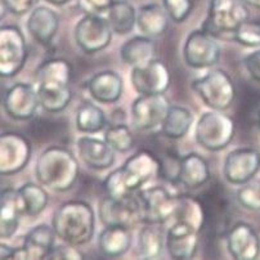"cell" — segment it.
I'll use <instances>...</instances> for the list:
<instances>
[{
  "mask_svg": "<svg viewBox=\"0 0 260 260\" xmlns=\"http://www.w3.org/2000/svg\"><path fill=\"white\" fill-rule=\"evenodd\" d=\"M47 2H49L53 6H63V4L69 3L70 0H47Z\"/></svg>",
  "mask_w": 260,
  "mask_h": 260,
  "instance_id": "cell-46",
  "label": "cell"
},
{
  "mask_svg": "<svg viewBox=\"0 0 260 260\" xmlns=\"http://www.w3.org/2000/svg\"><path fill=\"white\" fill-rule=\"evenodd\" d=\"M31 146L25 137L4 133L0 139V172L3 175L16 174L27 165Z\"/></svg>",
  "mask_w": 260,
  "mask_h": 260,
  "instance_id": "cell-16",
  "label": "cell"
},
{
  "mask_svg": "<svg viewBox=\"0 0 260 260\" xmlns=\"http://www.w3.org/2000/svg\"><path fill=\"white\" fill-rule=\"evenodd\" d=\"M260 169V153L254 148H238L227 156L224 175L232 184H245L256 175Z\"/></svg>",
  "mask_w": 260,
  "mask_h": 260,
  "instance_id": "cell-17",
  "label": "cell"
},
{
  "mask_svg": "<svg viewBox=\"0 0 260 260\" xmlns=\"http://www.w3.org/2000/svg\"><path fill=\"white\" fill-rule=\"evenodd\" d=\"M199 231L191 225L174 221L166 235V250L173 259H191L199 246Z\"/></svg>",
  "mask_w": 260,
  "mask_h": 260,
  "instance_id": "cell-20",
  "label": "cell"
},
{
  "mask_svg": "<svg viewBox=\"0 0 260 260\" xmlns=\"http://www.w3.org/2000/svg\"><path fill=\"white\" fill-rule=\"evenodd\" d=\"M158 158L160 169H158V177L173 184H179V173L180 165H182V157L175 151H166L161 157Z\"/></svg>",
  "mask_w": 260,
  "mask_h": 260,
  "instance_id": "cell-37",
  "label": "cell"
},
{
  "mask_svg": "<svg viewBox=\"0 0 260 260\" xmlns=\"http://www.w3.org/2000/svg\"><path fill=\"white\" fill-rule=\"evenodd\" d=\"M132 84L139 94H161L170 86L172 75L165 63L160 59H152L141 66L133 67Z\"/></svg>",
  "mask_w": 260,
  "mask_h": 260,
  "instance_id": "cell-14",
  "label": "cell"
},
{
  "mask_svg": "<svg viewBox=\"0 0 260 260\" xmlns=\"http://www.w3.org/2000/svg\"><path fill=\"white\" fill-rule=\"evenodd\" d=\"M120 55L124 63L129 66H141L155 59L156 44L148 36H134L122 44Z\"/></svg>",
  "mask_w": 260,
  "mask_h": 260,
  "instance_id": "cell-30",
  "label": "cell"
},
{
  "mask_svg": "<svg viewBox=\"0 0 260 260\" xmlns=\"http://www.w3.org/2000/svg\"><path fill=\"white\" fill-rule=\"evenodd\" d=\"M245 67H246L249 75L255 81L260 83V49L250 53L245 57Z\"/></svg>",
  "mask_w": 260,
  "mask_h": 260,
  "instance_id": "cell-43",
  "label": "cell"
},
{
  "mask_svg": "<svg viewBox=\"0 0 260 260\" xmlns=\"http://www.w3.org/2000/svg\"><path fill=\"white\" fill-rule=\"evenodd\" d=\"M247 6L255 7V8H260V0H245Z\"/></svg>",
  "mask_w": 260,
  "mask_h": 260,
  "instance_id": "cell-47",
  "label": "cell"
},
{
  "mask_svg": "<svg viewBox=\"0 0 260 260\" xmlns=\"http://www.w3.org/2000/svg\"><path fill=\"white\" fill-rule=\"evenodd\" d=\"M193 122V116L185 107L172 106L161 124V132L169 139H179L188 133L189 127Z\"/></svg>",
  "mask_w": 260,
  "mask_h": 260,
  "instance_id": "cell-31",
  "label": "cell"
},
{
  "mask_svg": "<svg viewBox=\"0 0 260 260\" xmlns=\"http://www.w3.org/2000/svg\"><path fill=\"white\" fill-rule=\"evenodd\" d=\"M170 107L172 106L165 93L141 94L132 106L134 127L138 130H150L161 125Z\"/></svg>",
  "mask_w": 260,
  "mask_h": 260,
  "instance_id": "cell-15",
  "label": "cell"
},
{
  "mask_svg": "<svg viewBox=\"0 0 260 260\" xmlns=\"http://www.w3.org/2000/svg\"><path fill=\"white\" fill-rule=\"evenodd\" d=\"M232 117L219 112H205L196 125V141L210 151L224 150L235 137Z\"/></svg>",
  "mask_w": 260,
  "mask_h": 260,
  "instance_id": "cell-7",
  "label": "cell"
},
{
  "mask_svg": "<svg viewBox=\"0 0 260 260\" xmlns=\"http://www.w3.org/2000/svg\"><path fill=\"white\" fill-rule=\"evenodd\" d=\"M27 50L25 36L16 26L0 30V71L4 78H12L25 66Z\"/></svg>",
  "mask_w": 260,
  "mask_h": 260,
  "instance_id": "cell-10",
  "label": "cell"
},
{
  "mask_svg": "<svg viewBox=\"0 0 260 260\" xmlns=\"http://www.w3.org/2000/svg\"><path fill=\"white\" fill-rule=\"evenodd\" d=\"M233 42L249 48L260 47V22L257 21H245L233 36Z\"/></svg>",
  "mask_w": 260,
  "mask_h": 260,
  "instance_id": "cell-39",
  "label": "cell"
},
{
  "mask_svg": "<svg viewBox=\"0 0 260 260\" xmlns=\"http://www.w3.org/2000/svg\"><path fill=\"white\" fill-rule=\"evenodd\" d=\"M105 141L117 152H127L134 146V137L125 122L107 125L105 130Z\"/></svg>",
  "mask_w": 260,
  "mask_h": 260,
  "instance_id": "cell-36",
  "label": "cell"
},
{
  "mask_svg": "<svg viewBox=\"0 0 260 260\" xmlns=\"http://www.w3.org/2000/svg\"><path fill=\"white\" fill-rule=\"evenodd\" d=\"M23 210L28 216L39 215L48 204V193L45 189L35 183H26L18 189Z\"/></svg>",
  "mask_w": 260,
  "mask_h": 260,
  "instance_id": "cell-34",
  "label": "cell"
},
{
  "mask_svg": "<svg viewBox=\"0 0 260 260\" xmlns=\"http://www.w3.org/2000/svg\"><path fill=\"white\" fill-rule=\"evenodd\" d=\"M185 63L192 69H208L218 63L220 47L218 39L204 28L192 31L183 48Z\"/></svg>",
  "mask_w": 260,
  "mask_h": 260,
  "instance_id": "cell-12",
  "label": "cell"
},
{
  "mask_svg": "<svg viewBox=\"0 0 260 260\" xmlns=\"http://www.w3.org/2000/svg\"><path fill=\"white\" fill-rule=\"evenodd\" d=\"M250 13L245 0H211L209 16L202 28L216 39L233 40L235 32Z\"/></svg>",
  "mask_w": 260,
  "mask_h": 260,
  "instance_id": "cell-5",
  "label": "cell"
},
{
  "mask_svg": "<svg viewBox=\"0 0 260 260\" xmlns=\"http://www.w3.org/2000/svg\"><path fill=\"white\" fill-rule=\"evenodd\" d=\"M36 177L43 185L53 191H69L79 177V164L63 147H49L38 158Z\"/></svg>",
  "mask_w": 260,
  "mask_h": 260,
  "instance_id": "cell-4",
  "label": "cell"
},
{
  "mask_svg": "<svg viewBox=\"0 0 260 260\" xmlns=\"http://www.w3.org/2000/svg\"><path fill=\"white\" fill-rule=\"evenodd\" d=\"M164 249L162 235L151 224H146L138 235V254L143 259H155L160 256Z\"/></svg>",
  "mask_w": 260,
  "mask_h": 260,
  "instance_id": "cell-35",
  "label": "cell"
},
{
  "mask_svg": "<svg viewBox=\"0 0 260 260\" xmlns=\"http://www.w3.org/2000/svg\"><path fill=\"white\" fill-rule=\"evenodd\" d=\"M160 162L157 156L147 150H141L130 156L124 165L111 173L103 183L107 196L125 197L133 194L155 175H158Z\"/></svg>",
  "mask_w": 260,
  "mask_h": 260,
  "instance_id": "cell-1",
  "label": "cell"
},
{
  "mask_svg": "<svg viewBox=\"0 0 260 260\" xmlns=\"http://www.w3.org/2000/svg\"><path fill=\"white\" fill-rule=\"evenodd\" d=\"M54 228L47 224L36 225L25 236L23 254L25 259H45L54 249L55 240Z\"/></svg>",
  "mask_w": 260,
  "mask_h": 260,
  "instance_id": "cell-24",
  "label": "cell"
},
{
  "mask_svg": "<svg viewBox=\"0 0 260 260\" xmlns=\"http://www.w3.org/2000/svg\"><path fill=\"white\" fill-rule=\"evenodd\" d=\"M58 16L47 7L32 9L27 21V28L31 36L40 44H49L58 30Z\"/></svg>",
  "mask_w": 260,
  "mask_h": 260,
  "instance_id": "cell-23",
  "label": "cell"
},
{
  "mask_svg": "<svg viewBox=\"0 0 260 260\" xmlns=\"http://www.w3.org/2000/svg\"><path fill=\"white\" fill-rule=\"evenodd\" d=\"M210 179V170L206 160L197 153L182 157L179 173V184L184 185L185 188L193 189L206 184Z\"/></svg>",
  "mask_w": 260,
  "mask_h": 260,
  "instance_id": "cell-26",
  "label": "cell"
},
{
  "mask_svg": "<svg viewBox=\"0 0 260 260\" xmlns=\"http://www.w3.org/2000/svg\"><path fill=\"white\" fill-rule=\"evenodd\" d=\"M84 255L74 247V245H64V246H58L52 250L49 254V259H83Z\"/></svg>",
  "mask_w": 260,
  "mask_h": 260,
  "instance_id": "cell-42",
  "label": "cell"
},
{
  "mask_svg": "<svg viewBox=\"0 0 260 260\" xmlns=\"http://www.w3.org/2000/svg\"><path fill=\"white\" fill-rule=\"evenodd\" d=\"M86 86L91 97L101 103H115L122 94V79L114 71L97 72Z\"/></svg>",
  "mask_w": 260,
  "mask_h": 260,
  "instance_id": "cell-22",
  "label": "cell"
},
{
  "mask_svg": "<svg viewBox=\"0 0 260 260\" xmlns=\"http://www.w3.org/2000/svg\"><path fill=\"white\" fill-rule=\"evenodd\" d=\"M200 201L205 210L206 224L216 235H225L230 228V218L232 215V204L230 194L220 183H214L202 193Z\"/></svg>",
  "mask_w": 260,
  "mask_h": 260,
  "instance_id": "cell-9",
  "label": "cell"
},
{
  "mask_svg": "<svg viewBox=\"0 0 260 260\" xmlns=\"http://www.w3.org/2000/svg\"><path fill=\"white\" fill-rule=\"evenodd\" d=\"M100 250L105 256H121L129 250L132 245V233L130 228L120 225H108L101 232Z\"/></svg>",
  "mask_w": 260,
  "mask_h": 260,
  "instance_id": "cell-29",
  "label": "cell"
},
{
  "mask_svg": "<svg viewBox=\"0 0 260 260\" xmlns=\"http://www.w3.org/2000/svg\"><path fill=\"white\" fill-rule=\"evenodd\" d=\"M4 110L16 120L32 119L40 105L38 91L31 84L16 83L6 91L3 100Z\"/></svg>",
  "mask_w": 260,
  "mask_h": 260,
  "instance_id": "cell-18",
  "label": "cell"
},
{
  "mask_svg": "<svg viewBox=\"0 0 260 260\" xmlns=\"http://www.w3.org/2000/svg\"><path fill=\"white\" fill-rule=\"evenodd\" d=\"M240 205L252 211L260 210V180H249L245 184H241L240 189L236 193Z\"/></svg>",
  "mask_w": 260,
  "mask_h": 260,
  "instance_id": "cell-38",
  "label": "cell"
},
{
  "mask_svg": "<svg viewBox=\"0 0 260 260\" xmlns=\"http://www.w3.org/2000/svg\"><path fill=\"white\" fill-rule=\"evenodd\" d=\"M192 88L208 107L216 111L227 110L236 98L235 84L223 70H215L196 79Z\"/></svg>",
  "mask_w": 260,
  "mask_h": 260,
  "instance_id": "cell-6",
  "label": "cell"
},
{
  "mask_svg": "<svg viewBox=\"0 0 260 260\" xmlns=\"http://www.w3.org/2000/svg\"><path fill=\"white\" fill-rule=\"evenodd\" d=\"M227 246L235 259L254 260L260 254V237L246 223H238L227 233Z\"/></svg>",
  "mask_w": 260,
  "mask_h": 260,
  "instance_id": "cell-19",
  "label": "cell"
},
{
  "mask_svg": "<svg viewBox=\"0 0 260 260\" xmlns=\"http://www.w3.org/2000/svg\"><path fill=\"white\" fill-rule=\"evenodd\" d=\"M52 227L55 235L66 244L74 246L88 244L95 230L93 209L84 201L62 204L53 215Z\"/></svg>",
  "mask_w": 260,
  "mask_h": 260,
  "instance_id": "cell-3",
  "label": "cell"
},
{
  "mask_svg": "<svg viewBox=\"0 0 260 260\" xmlns=\"http://www.w3.org/2000/svg\"><path fill=\"white\" fill-rule=\"evenodd\" d=\"M101 221L106 227L108 225H120V227H134L141 221L139 206L136 194L125 197H111L106 194L100 202L98 208Z\"/></svg>",
  "mask_w": 260,
  "mask_h": 260,
  "instance_id": "cell-13",
  "label": "cell"
},
{
  "mask_svg": "<svg viewBox=\"0 0 260 260\" xmlns=\"http://www.w3.org/2000/svg\"><path fill=\"white\" fill-rule=\"evenodd\" d=\"M72 66L64 59H50L36 71L39 103L48 112H61L72 100Z\"/></svg>",
  "mask_w": 260,
  "mask_h": 260,
  "instance_id": "cell-2",
  "label": "cell"
},
{
  "mask_svg": "<svg viewBox=\"0 0 260 260\" xmlns=\"http://www.w3.org/2000/svg\"><path fill=\"white\" fill-rule=\"evenodd\" d=\"M107 21L111 28L117 35H126L137 23L136 9L126 0L116 3L107 11Z\"/></svg>",
  "mask_w": 260,
  "mask_h": 260,
  "instance_id": "cell-32",
  "label": "cell"
},
{
  "mask_svg": "<svg viewBox=\"0 0 260 260\" xmlns=\"http://www.w3.org/2000/svg\"><path fill=\"white\" fill-rule=\"evenodd\" d=\"M76 127L81 133H98L108 125L105 112L91 103H84L76 112Z\"/></svg>",
  "mask_w": 260,
  "mask_h": 260,
  "instance_id": "cell-33",
  "label": "cell"
},
{
  "mask_svg": "<svg viewBox=\"0 0 260 260\" xmlns=\"http://www.w3.org/2000/svg\"><path fill=\"white\" fill-rule=\"evenodd\" d=\"M23 214H25V210H23L18 191L13 188L3 189L2 192V220H0L2 238H11L16 233L20 224V218Z\"/></svg>",
  "mask_w": 260,
  "mask_h": 260,
  "instance_id": "cell-25",
  "label": "cell"
},
{
  "mask_svg": "<svg viewBox=\"0 0 260 260\" xmlns=\"http://www.w3.org/2000/svg\"><path fill=\"white\" fill-rule=\"evenodd\" d=\"M174 221H182L201 232L206 224V216L200 199L188 194L175 196Z\"/></svg>",
  "mask_w": 260,
  "mask_h": 260,
  "instance_id": "cell-27",
  "label": "cell"
},
{
  "mask_svg": "<svg viewBox=\"0 0 260 260\" xmlns=\"http://www.w3.org/2000/svg\"><path fill=\"white\" fill-rule=\"evenodd\" d=\"M136 196L141 221L144 224H164L174 215L175 197L164 187H151L139 191Z\"/></svg>",
  "mask_w": 260,
  "mask_h": 260,
  "instance_id": "cell-8",
  "label": "cell"
},
{
  "mask_svg": "<svg viewBox=\"0 0 260 260\" xmlns=\"http://www.w3.org/2000/svg\"><path fill=\"white\" fill-rule=\"evenodd\" d=\"M162 4L170 20L177 23L183 22L193 8L192 0H162Z\"/></svg>",
  "mask_w": 260,
  "mask_h": 260,
  "instance_id": "cell-40",
  "label": "cell"
},
{
  "mask_svg": "<svg viewBox=\"0 0 260 260\" xmlns=\"http://www.w3.org/2000/svg\"><path fill=\"white\" fill-rule=\"evenodd\" d=\"M13 252L14 247H9L4 244L0 245V256H2V259H12Z\"/></svg>",
  "mask_w": 260,
  "mask_h": 260,
  "instance_id": "cell-45",
  "label": "cell"
},
{
  "mask_svg": "<svg viewBox=\"0 0 260 260\" xmlns=\"http://www.w3.org/2000/svg\"><path fill=\"white\" fill-rule=\"evenodd\" d=\"M38 2L39 0H3V4L11 13L22 16L30 12L38 4Z\"/></svg>",
  "mask_w": 260,
  "mask_h": 260,
  "instance_id": "cell-41",
  "label": "cell"
},
{
  "mask_svg": "<svg viewBox=\"0 0 260 260\" xmlns=\"http://www.w3.org/2000/svg\"><path fill=\"white\" fill-rule=\"evenodd\" d=\"M78 151L81 160L90 169L105 170L115 162V150L106 141L81 137L78 141Z\"/></svg>",
  "mask_w": 260,
  "mask_h": 260,
  "instance_id": "cell-21",
  "label": "cell"
},
{
  "mask_svg": "<svg viewBox=\"0 0 260 260\" xmlns=\"http://www.w3.org/2000/svg\"><path fill=\"white\" fill-rule=\"evenodd\" d=\"M86 3L97 12H107L108 9L116 3L124 2V0H85Z\"/></svg>",
  "mask_w": 260,
  "mask_h": 260,
  "instance_id": "cell-44",
  "label": "cell"
},
{
  "mask_svg": "<svg viewBox=\"0 0 260 260\" xmlns=\"http://www.w3.org/2000/svg\"><path fill=\"white\" fill-rule=\"evenodd\" d=\"M169 18V14L164 7L157 4H147L141 7L137 13V25L148 38H158L168 28Z\"/></svg>",
  "mask_w": 260,
  "mask_h": 260,
  "instance_id": "cell-28",
  "label": "cell"
},
{
  "mask_svg": "<svg viewBox=\"0 0 260 260\" xmlns=\"http://www.w3.org/2000/svg\"><path fill=\"white\" fill-rule=\"evenodd\" d=\"M112 28L107 18L95 13H88L75 27V42L86 54H93L105 49L112 39Z\"/></svg>",
  "mask_w": 260,
  "mask_h": 260,
  "instance_id": "cell-11",
  "label": "cell"
}]
</instances>
